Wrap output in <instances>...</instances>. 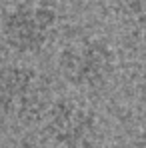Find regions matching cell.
I'll use <instances>...</instances> for the list:
<instances>
[{"mask_svg": "<svg viewBox=\"0 0 146 148\" xmlns=\"http://www.w3.org/2000/svg\"><path fill=\"white\" fill-rule=\"evenodd\" d=\"M46 134L58 148H96L100 128L94 112L76 100H54L44 114Z\"/></svg>", "mask_w": 146, "mask_h": 148, "instance_id": "2", "label": "cell"}, {"mask_svg": "<svg viewBox=\"0 0 146 148\" xmlns=\"http://www.w3.org/2000/svg\"><path fill=\"white\" fill-rule=\"evenodd\" d=\"M54 24L52 12L44 8L18 6L10 10L2 20V38L8 48L20 54H32L42 50Z\"/></svg>", "mask_w": 146, "mask_h": 148, "instance_id": "4", "label": "cell"}, {"mask_svg": "<svg viewBox=\"0 0 146 148\" xmlns=\"http://www.w3.org/2000/svg\"><path fill=\"white\" fill-rule=\"evenodd\" d=\"M60 74L66 82L78 88H94L104 84L116 66V58L110 46L90 40L78 46H68L58 58Z\"/></svg>", "mask_w": 146, "mask_h": 148, "instance_id": "3", "label": "cell"}, {"mask_svg": "<svg viewBox=\"0 0 146 148\" xmlns=\"http://www.w3.org/2000/svg\"><path fill=\"white\" fill-rule=\"evenodd\" d=\"M10 148H36L32 142H28V140H20V142H16V144H12Z\"/></svg>", "mask_w": 146, "mask_h": 148, "instance_id": "5", "label": "cell"}, {"mask_svg": "<svg viewBox=\"0 0 146 148\" xmlns=\"http://www.w3.org/2000/svg\"><path fill=\"white\" fill-rule=\"evenodd\" d=\"M46 80L26 64H6L0 68V112L16 122H36L50 108Z\"/></svg>", "mask_w": 146, "mask_h": 148, "instance_id": "1", "label": "cell"}]
</instances>
